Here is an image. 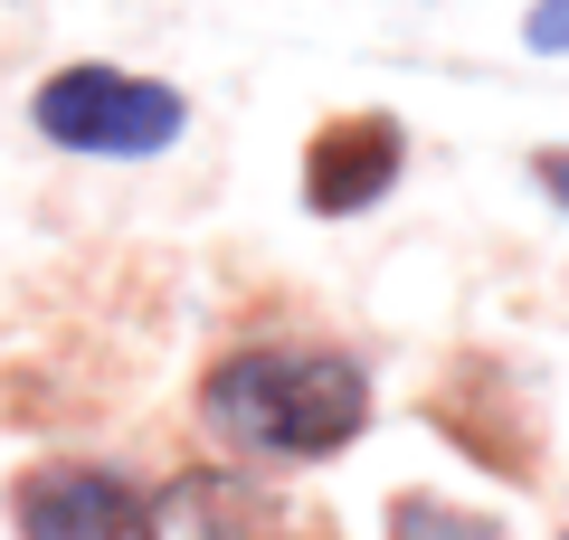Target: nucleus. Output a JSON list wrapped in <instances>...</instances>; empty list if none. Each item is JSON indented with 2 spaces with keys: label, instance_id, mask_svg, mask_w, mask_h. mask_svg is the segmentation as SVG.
<instances>
[{
  "label": "nucleus",
  "instance_id": "1",
  "mask_svg": "<svg viewBox=\"0 0 569 540\" xmlns=\"http://www.w3.org/2000/svg\"><path fill=\"white\" fill-rule=\"evenodd\" d=\"M200 408L247 456H342L370 427V380L342 351H228Z\"/></svg>",
  "mask_w": 569,
  "mask_h": 540
},
{
  "label": "nucleus",
  "instance_id": "2",
  "mask_svg": "<svg viewBox=\"0 0 569 540\" xmlns=\"http://www.w3.org/2000/svg\"><path fill=\"white\" fill-rule=\"evenodd\" d=\"M190 123V104L162 77H123V67H67L39 86V133L67 152H104V161H152L171 152Z\"/></svg>",
  "mask_w": 569,
  "mask_h": 540
},
{
  "label": "nucleus",
  "instance_id": "3",
  "mask_svg": "<svg viewBox=\"0 0 569 540\" xmlns=\"http://www.w3.org/2000/svg\"><path fill=\"white\" fill-rule=\"evenodd\" d=\"M10 512H20V540H162L152 493L104 464H39L20 474Z\"/></svg>",
  "mask_w": 569,
  "mask_h": 540
},
{
  "label": "nucleus",
  "instance_id": "4",
  "mask_svg": "<svg viewBox=\"0 0 569 540\" xmlns=\"http://www.w3.org/2000/svg\"><path fill=\"white\" fill-rule=\"evenodd\" d=\"M408 171V133L399 114H332L305 152V209L313 219H351Z\"/></svg>",
  "mask_w": 569,
  "mask_h": 540
},
{
  "label": "nucleus",
  "instance_id": "5",
  "mask_svg": "<svg viewBox=\"0 0 569 540\" xmlns=\"http://www.w3.org/2000/svg\"><path fill=\"white\" fill-rule=\"evenodd\" d=\"M389 531L399 540H503L493 521H466V512H447V502H427V493H408L399 512H389Z\"/></svg>",
  "mask_w": 569,
  "mask_h": 540
},
{
  "label": "nucleus",
  "instance_id": "6",
  "mask_svg": "<svg viewBox=\"0 0 569 540\" xmlns=\"http://www.w3.org/2000/svg\"><path fill=\"white\" fill-rule=\"evenodd\" d=\"M522 39L541 48V58H569V0H531V10H522Z\"/></svg>",
  "mask_w": 569,
  "mask_h": 540
},
{
  "label": "nucleus",
  "instance_id": "7",
  "mask_svg": "<svg viewBox=\"0 0 569 540\" xmlns=\"http://www.w3.org/2000/svg\"><path fill=\"white\" fill-rule=\"evenodd\" d=\"M531 171H541V190H550V200L569 209V152H541V161H531Z\"/></svg>",
  "mask_w": 569,
  "mask_h": 540
}]
</instances>
